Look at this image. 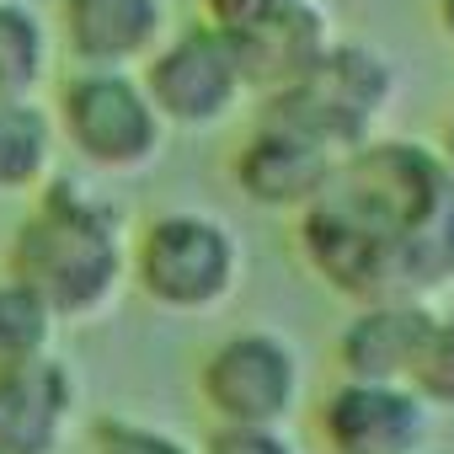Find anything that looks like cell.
<instances>
[{
	"mask_svg": "<svg viewBox=\"0 0 454 454\" xmlns=\"http://www.w3.org/2000/svg\"><path fill=\"white\" fill-rule=\"evenodd\" d=\"M49 150H54V129L27 97L0 102V192L33 187L49 166Z\"/></svg>",
	"mask_w": 454,
	"mask_h": 454,
	"instance_id": "obj_14",
	"label": "cell"
},
{
	"mask_svg": "<svg viewBox=\"0 0 454 454\" xmlns=\"http://www.w3.org/2000/svg\"><path fill=\"white\" fill-rule=\"evenodd\" d=\"M406 385L417 390L422 406L454 411V316H438L433 321V332L422 342V358H417V369H411Z\"/></svg>",
	"mask_w": 454,
	"mask_h": 454,
	"instance_id": "obj_17",
	"label": "cell"
},
{
	"mask_svg": "<svg viewBox=\"0 0 454 454\" xmlns=\"http://www.w3.org/2000/svg\"><path fill=\"white\" fill-rule=\"evenodd\" d=\"M390 91H395V75L374 49L332 43L305 81L268 91L262 123H284V129H294V134H305L337 155V150H358L369 139Z\"/></svg>",
	"mask_w": 454,
	"mask_h": 454,
	"instance_id": "obj_3",
	"label": "cell"
},
{
	"mask_svg": "<svg viewBox=\"0 0 454 454\" xmlns=\"http://www.w3.org/2000/svg\"><path fill=\"white\" fill-rule=\"evenodd\" d=\"M75 411L70 369L49 353L0 364V454H54Z\"/></svg>",
	"mask_w": 454,
	"mask_h": 454,
	"instance_id": "obj_9",
	"label": "cell"
},
{
	"mask_svg": "<svg viewBox=\"0 0 454 454\" xmlns=\"http://www.w3.org/2000/svg\"><path fill=\"white\" fill-rule=\"evenodd\" d=\"M49 326H54V316L33 289H22L17 278L0 284V364L49 353Z\"/></svg>",
	"mask_w": 454,
	"mask_h": 454,
	"instance_id": "obj_16",
	"label": "cell"
},
{
	"mask_svg": "<svg viewBox=\"0 0 454 454\" xmlns=\"http://www.w3.org/2000/svg\"><path fill=\"white\" fill-rule=\"evenodd\" d=\"M203 454H294V443L278 427H252V422H224Z\"/></svg>",
	"mask_w": 454,
	"mask_h": 454,
	"instance_id": "obj_19",
	"label": "cell"
},
{
	"mask_svg": "<svg viewBox=\"0 0 454 454\" xmlns=\"http://www.w3.org/2000/svg\"><path fill=\"white\" fill-rule=\"evenodd\" d=\"M443 166H449V176H454V129H449V139H443Z\"/></svg>",
	"mask_w": 454,
	"mask_h": 454,
	"instance_id": "obj_22",
	"label": "cell"
},
{
	"mask_svg": "<svg viewBox=\"0 0 454 454\" xmlns=\"http://www.w3.org/2000/svg\"><path fill=\"white\" fill-rule=\"evenodd\" d=\"M12 278L33 289L54 321L102 310L123 278V241L113 208L86 198L75 182H54L12 241Z\"/></svg>",
	"mask_w": 454,
	"mask_h": 454,
	"instance_id": "obj_2",
	"label": "cell"
},
{
	"mask_svg": "<svg viewBox=\"0 0 454 454\" xmlns=\"http://www.w3.org/2000/svg\"><path fill=\"white\" fill-rule=\"evenodd\" d=\"M321 433L332 454H417L427 433V406L411 385L348 380L321 406Z\"/></svg>",
	"mask_w": 454,
	"mask_h": 454,
	"instance_id": "obj_8",
	"label": "cell"
},
{
	"mask_svg": "<svg viewBox=\"0 0 454 454\" xmlns=\"http://www.w3.org/2000/svg\"><path fill=\"white\" fill-rule=\"evenodd\" d=\"M300 247L353 300H422L454 278V176L443 155L385 139L332 166L305 203Z\"/></svg>",
	"mask_w": 454,
	"mask_h": 454,
	"instance_id": "obj_1",
	"label": "cell"
},
{
	"mask_svg": "<svg viewBox=\"0 0 454 454\" xmlns=\"http://www.w3.org/2000/svg\"><path fill=\"white\" fill-rule=\"evenodd\" d=\"M433 310L422 300H369L348 332H342V369L348 380H369V385H406L417 358H422V342L433 332Z\"/></svg>",
	"mask_w": 454,
	"mask_h": 454,
	"instance_id": "obj_10",
	"label": "cell"
},
{
	"mask_svg": "<svg viewBox=\"0 0 454 454\" xmlns=\"http://www.w3.org/2000/svg\"><path fill=\"white\" fill-rule=\"evenodd\" d=\"M236 241L203 214H166L139 236L134 278L160 310H208L236 284Z\"/></svg>",
	"mask_w": 454,
	"mask_h": 454,
	"instance_id": "obj_4",
	"label": "cell"
},
{
	"mask_svg": "<svg viewBox=\"0 0 454 454\" xmlns=\"http://www.w3.org/2000/svg\"><path fill=\"white\" fill-rule=\"evenodd\" d=\"M91 449H97V454H187L176 438H166V433H155V427H145V422H118V417L97 422Z\"/></svg>",
	"mask_w": 454,
	"mask_h": 454,
	"instance_id": "obj_18",
	"label": "cell"
},
{
	"mask_svg": "<svg viewBox=\"0 0 454 454\" xmlns=\"http://www.w3.org/2000/svg\"><path fill=\"white\" fill-rule=\"evenodd\" d=\"M160 113L145 97V86H134L129 75L91 65L86 75L65 81L59 91V129L65 139L102 171H134L160 150Z\"/></svg>",
	"mask_w": 454,
	"mask_h": 454,
	"instance_id": "obj_5",
	"label": "cell"
},
{
	"mask_svg": "<svg viewBox=\"0 0 454 454\" xmlns=\"http://www.w3.org/2000/svg\"><path fill=\"white\" fill-rule=\"evenodd\" d=\"M160 33V0H65V38L86 65H129Z\"/></svg>",
	"mask_w": 454,
	"mask_h": 454,
	"instance_id": "obj_13",
	"label": "cell"
},
{
	"mask_svg": "<svg viewBox=\"0 0 454 454\" xmlns=\"http://www.w3.org/2000/svg\"><path fill=\"white\" fill-rule=\"evenodd\" d=\"M332 166H337V155L326 145H316L284 123H262L236 155V182L262 208H305L326 187Z\"/></svg>",
	"mask_w": 454,
	"mask_h": 454,
	"instance_id": "obj_11",
	"label": "cell"
},
{
	"mask_svg": "<svg viewBox=\"0 0 454 454\" xmlns=\"http://www.w3.org/2000/svg\"><path fill=\"white\" fill-rule=\"evenodd\" d=\"M203 401L214 406L219 422H252V427H278L294 406L300 390V364L273 332H236L219 342L198 374Z\"/></svg>",
	"mask_w": 454,
	"mask_h": 454,
	"instance_id": "obj_6",
	"label": "cell"
},
{
	"mask_svg": "<svg viewBox=\"0 0 454 454\" xmlns=\"http://www.w3.org/2000/svg\"><path fill=\"white\" fill-rule=\"evenodd\" d=\"M438 22H443V33L454 38V0H438Z\"/></svg>",
	"mask_w": 454,
	"mask_h": 454,
	"instance_id": "obj_21",
	"label": "cell"
},
{
	"mask_svg": "<svg viewBox=\"0 0 454 454\" xmlns=\"http://www.w3.org/2000/svg\"><path fill=\"white\" fill-rule=\"evenodd\" d=\"M231 38V54H236V70H241V86H257V91H284L294 81H305L316 70V59L332 49L326 38V17L300 0L284 17L273 22H257L247 33H224Z\"/></svg>",
	"mask_w": 454,
	"mask_h": 454,
	"instance_id": "obj_12",
	"label": "cell"
},
{
	"mask_svg": "<svg viewBox=\"0 0 454 454\" xmlns=\"http://www.w3.org/2000/svg\"><path fill=\"white\" fill-rule=\"evenodd\" d=\"M241 91L247 86H241L231 38L214 22L187 27L182 38H171L145 70V97L155 102V113L166 123H182V129H203V123L224 118Z\"/></svg>",
	"mask_w": 454,
	"mask_h": 454,
	"instance_id": "obj_7",
	"label": "cell"
},
{
	"mask_svg": "<svg viewBox=\"0 0 454 454\" xmlns=\"http://www.w3.org/2000/svg\"><path fill=\"white\" fill-rule=\"evenodd\" d=\"M203 6H208V22H214L219 33H247V27H257V22L284 17L289 6H300V0H203Z\"/></svg>",
	"mask_w": 454,
	"mask_h": 454,
	"instance_id": "obj_20",
	"label": "cell"
},
{
	"mask_svg": "<svg viewBox=\"0 0 454 454\" xmlns=\"http://www.w3.org/2000/svg\"><path fill=\"white\" fill-rule=\"evenodd\" d=\"M43 75V27L33 12L0 0V102H17Z\"/></svg>",
	"mask_w": 454,
	"mask_h": 454,
	"instance_id": "obj_15",
	"label": "cell"
}]
</instances>
